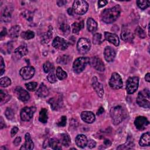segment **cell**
Masks as SVG:
<instances>
[{
	"instance_id": "cell-1",
	"label": "cell",
	"mask_w": 150,
	"mask_h": 150,
	"mask_svg": "<svg viewBox=\"0 0 150 150\" xmlns=\"http://www.w3.org/2000/svg\"><path fill=\"white\" fill-rule=\"evenodd\" d=\"M121 11V7L118 5H116L114 7L108 9H105L101 13V19L106 23H113L119 17Z\"/></svg>"
},
{
	"instance_id": "cell-2",
	"label": "cell",
	"mask_w": 150,
	"mask_h": 150,
	"mask_svg": "<svg viewBox=\"0 0 150 150\" xmlns=\"http://www.w3.org/2000/svg\"><path fill=\"white\" fill-rule=\"evenodd\" d=\"M110 116L112 120V122L117 125L125 118L127 116V111L121 105H117L111 108Z\"/></svg>"
},
{
	"instance_id": "cell-3",
	"label": "cell",
	"mask_w": 150,
	"mask_h": 150,
	"mask_svg": "<svg viewBox=\"0 0 150 150\" xmlns=\"http://www.w3.org/2000/svg\"><path fill=\"white\" fill-rule=\"evenodd\" d=\"M150 92L148 88H145L138 93L137 103L139 106L148 108L150 106Z\"/></svg>"
},
{
	"instance_id": "cell-4",
	"label": "cell",
	"mask_w": 150,
	"mask_h": 150,
	"mask_svg": "<svg viewBox=\"0 0 150 150\" xmlns=\"http://www.w3.org/2000/svg\"><path fill=\"white\" fill-rule=\"evenodd\" d=\"M73 10L74 13L82 15L86 13L88 8V4L85 1L77 0L75 1L73 4Z\"/></svg>"
},
{
	"instance_id": "cell-5",
	"label": "cell",
	"mask_w": 150,
	"mask_h": 150,
	"mask_svg": "<svg viewBox=\"0 0 150 150\" xmlns=\"http://www.w3.org/2000/svg\"><path fill=\"white\" fill-rule=\"evenodd\" d=\"M89 63V59L85 57L77 58L73 64V69L75 73H80L85 69L86 65Z\"/></svg>"
},
{
	"instance_id": "cell-6",
	"label": "cell",
	"mask_w": 150,
	"mask_h": 150,
	"mask_svg": "<svg viewBox=\"0 0 150 150\" xmlns=\"http://www.w3.org/2000/svg\"><path fill=\"white\" fill-rule=\"evenodd\" d=\"M139 84V78L138 77H129L126 83V91L128 94H131L137 91Z\"/></svg>"
},
{
	"instance_id": "cell-7",
	"label": "cell",
	"mask_w": 150,
	"mask_h": 150,
	"mask_svg": "<svg viewBox=\"0 0 150 150\" xmlns=\"http://www.w3.org/2000/svg\"><path fill=\"white\" fill-rule=\"evenodd\" d=\"M90 47L91 43L88 39L81 38L78 40L77 43V49L80 53H86L90 50Z\"/></svg>"
},
{
	"instance_id": "cell-8",
	"label": "cell",
	"mask_w": 150,
	"mask_h": 150,
	"mask_svg": "<svg viewBox=\"0 0 150 150\" xmlns=\"http://www.w3.org/2000/svg\"><path fill=\"white\" fill-rule=\"evenodd\" d=\"M109 86L112 89H120L122 86V81L121 76L117 73H112L109 80Z\"/></svg>"
},
{
	"instance_id": "cell-9",
	"label": "cell",
	"mask_w": 150,
	"mask_h": 150,
	"mask_svg": "<svg viewBox=\"0 0 150 150\" xmlns=\"http://www.w3.org/2000/svg\"><path fill=\"white\" fill-rule=\"evenodd\" d=\"M36 108L34 107H25L21 111V118L22 121H28L33 117Z\"/></svg>"
},
{
	"instance_id": "cell-10",
	"label": "cell",
	"mask_w": 150,
	"mask_h": 150,
	"mask_svg": "<svg viewBox=\"0 0 150 150\" xmlns=\"http://www.w3.org/2000/svg\"><path fill=\"white\" fill-rule=\"evenodd\" d=\"M52 46L57 49L64 50L67 48L69 43L64 39L59 36H56L52 42Z\"/></svg>"
},
{
	"instance_id": "cell-11",
	"label": "cell",
	"mask_w": 150,
	"mask_h": 150,
	"mask_svg": "<svg viewBox=\"0 0 150 150\" xmlns=\"http://www.w3.org/2000/svg\"><path fill=\"white\" fill-rule=\"evenodd\" d=\"M35 72V69L32 66H25L21 69L19 74L23 80H29L31 79Z\"/></svg>"
},
{
	"instance_id": "cell-12",
	"label": "cell",
	"mask_w": 150,
	"mask_h": 150,
	"mask_svg": "<svg viewBox=\"0 0 150 150\" xmlns=\"http://www.w3.org/2000/svg\"><path fill=\"white\" fill-rule=\"evenodd\" d=\"M134 124L138 129L144 130L148 125L149 121L144 116H138L135 119Z\"/></svg>"
},
{
	"instance_id": "cell-13",
	"label": "cell",
	"mask_w": 150,
	"mask_h": 150,
	"mask_svg": "<svg viewBox=\"0 0 150 150\" xmlns=\"http://www.w3.org/2000/svg\"><path fill=\"white\" fill-rule=\"evenodd\" d=\"M89 63L99 71H104L105 70L104 64L100 58L97 57H92L91 59H89Z\"/></svg>"
},
{
	"instance_id": "cell-14",
	"label": "cell",
	"mask_w": 150,
	"mask_h": 150,
	"mask_svg": "<svg viewBox=\"0 0 150 150\" xmlns=\"http://www.w3.org/2000/svg\"><path fill=\"white\" fill-rule=\"evenodd\" d=\"M15 92L18 98L22 101H26L30 98V96L28 92L20 86H18L15 88Z\"/></svg>"
},
{
	"instance_id": "cell-15",
	"label": "cell",
	"mask_w": 150,
	"mask_h": 150,
	"mask_svg": "<svg viewBox=\"0 0 150 150\" xmlns=\"http://www.w3.org/2000/svg\"><path fill=\"white\" fill-rule=\"evenodd\" d=\"M48 103L53 110H59L63 107V100L60 97L51 98Z\"/></svg>"
},
{
	"instance_id": "cell-16",
	"label": "cell",
	"mask_w": 150,
	"mask_h": 150,
	"mask_svg": "<svg viewBox=\"0 0 150 150\" xmlns=\"http://www.w3.org/2000/svg\"><path fill=\"white\" fill-rule=\"evenodd\" d=\"M115 51L112 47L110 46H106L105 47L104 51V58L107 62H111L114 61L115 57Z\"/></svg>"
},
{
	"instance_id": "cell-17",
	"label": "cell",
	"mask_w": 150,
	"mask_h": 150,
	"mask_svg": "<svg viewBox=\"0 0 150 150\" xmlns=\"http://www.w3.org/2000/svg\"><path fill=\"white\" fill-rule=\"evenodd\" d=\"M92 86L97 95L101 98L104 95V88L102 84L98 81L96 77H94L92 79Z\"/></svg>"
},
{
	"instance_id": "cell-18",
	"label": "cell",
	"mask_w": 150,
	"mask_h": 150,
	"mask_svg": "<svg viewBox=\"0 0 150 150\" xmlns=\"http://www.w3.org/2000/svg\"><path fill=\"white\" fill-rule=\"evenodd\" d=\"M28 53V50L26 45H22L18 47L13 52V56L17 59H21L22 57L25 56Z\"/></svg>"
},
{
	"instance_id": "cell-19",
	"label": "cell",
	"mask_w": 150,
	"mask_h": 150,
	"mask_svg": "<svg viewBox=\"0 0 150 150\" xmlns=\"http://www.w3.org/2000/svg\"><path fill=\"white\" fill-rule=\"evenodd\" d=\"M104 37L105 40L109 42L112 43L115 46H118L120 43V40L118 36L113 33H110L108 32H104Z\"/></svg>"
},
{
	"instance_id": "cell-20",
	"label": "cell",
	"mask_w": 150,
	"mask_h": 150,
	"mask_svg": "<svg viewBox=\"0 0 150 150\" xmlns=\"http://www.w3.org/2000/svg\"><path fill=\"white\" fill-rule=\"evenodd\" d=\"M81 118L83 121L86 123L91 124L93 123L95 120V115L91 111H83L81 113Z\"/></svg>"
},
{
	"instance_id": "cell-21",
	"label": "cell",
	"mask_w": 150,
	"mask_h": 150,
	"mask_svg": "<svg viewBox=\"0 0 150 150\" xmlns=\"http://www.w3.org/2000/svg\"><path fill=\"white\" fill-rule=\"evenodd\" d=\"M121 38V39H122L124 41L131 42L134 39V35L128 28L124 27L122 29Z\"/></svg>"
},
{
	"instance_id": "cell-22",
	"label": "cell",
	"mask_w": 150,
	"mask_h": 150,
	"mask_svg": "<svg viewBox=\"0 0 150 150\" xmlns=\"http://www.w3.org/2000/svg\"><path fill=\"white\" fill-rule=\"evenodd\" d=\"M87 139L86 136L83 134L77 135L75 138V142L77 146L84 148L87 144Z\"/></svg>"
},
{
	"instance_id": "cell-23",
	"label": "cell",
	"mask_w": 150,
	"mask_h": 150,
	"mask_svg": "<svg viewBox=\"0 0 150 150\" xmlns=\"http://www.w3.org/2000/svg\"><path fill=\"white\" fill-rule=\"evenodd\" d=\"M25 142L22 145L20 149H33L34 147V144L31 139L29 133L25 134Z\"/></svg>"
},
{
	"instance_id": "cell-24",
	"label": "cell",
	"mask_w": 150,
	"mask_h": 150,
	"mask_svg": "<svg viewBox=\"0 0 150 150\" xmlns=\"http://www.w3.org/2000/svg\"><path fill=\"white\" fill-rule=\"evenodd\" d=\"M12 13V8L11 7H6L3 10L1 14V19L2 21L8 22L11 20Z\"/></svg>"
},
{
	"instance_id": "cell-25",
	"label": "cell",
	"mask_w": 150,
	"mask_h": 150,
	"mask_svg": "<svg viewBox=\"0 0 150 150\" xmlns=\"http://www.w3.org/2000/svg\"><path fill=\"white\" fill-rule=\"evenodd\" d=\"M58 139L62 145L66 147L69 146L71 143V139L69 135L66 133H63L60 134Z\"/></svg>"
},
{
	"instance_id": "cell-26",
	"label": "cell",
	"mask_w": 150,
	"mask_h": 150,
	"mask_svg": "<svg viewBox=\"0 0 150 150\" xmlns=\"http://www.w3.org/2000/svg\"><path fill=\"white\" fill-rule=\"evenodd\" d=\"M139 144L142 146H149L150 145V134L149 132H145L140 138Z\"/></svg>"
},
{
	"instance_id": "cell-27",
	"label": "cell",
	"mask_w": 150,
	"mask_h": 150,
	"mask_svg": "<svg viewBox=\"0 0 150 150\" xmlns=\"http://www.w3.org/2000/svg\"><path fill=\"white\" fill-rule=\"evenodd\" d=\"M36 94L38 96L40 97H45L49 94V90L47 87L43 83H42L39 88L37 90Z\"/></svg>"
},
{
	"instance_id": "cell-28",
	"label": "cell",
	"mask_w": 150,
	"mask_h": 150,
	"mask_svg": "<svg viewBox=\"0 0 150 150\" xmlns=\"http://www.w3.org/2000/svg\"><path fill=\"white\" fill-rule=\"evenodd\" d=\"M87 28L89 32H94L97 29V22L91 18H89L87 21Z\"/></svg>"
},
{
	"instance_id": "cell-29",
	"label": "cell",
	"mask_w": 150,
	"mask_h": 150,
	"mask_svg": "<svg viewBox=\"0 0 150 150\" xmlns=\"http://www.w3.org/2000/svg\"><path fill=\"white\" fill-rule=\"evenodd\" d=\"M53 36V28L52 26H50L49 27V29L47 32L45 33L43 36L42 37V42L43 43H47L51 40Z\"/></svg>"
},
{
	"instance_id": "cell-30",
	"label": "cell",
	"mask_w": 150,
	"mask_h": 150,
	"mask_svg": "<svg viewBox=\"0 0 150 150\" xmlns=\"http://www.w3.org/2000/svg\"><path fill=\"white\" fill-rule=\"evenodd\" d=\"M21 27L19 25H15L11 27L9 30V35L12 38H16L19 36Z\"/></svg>"
},
{
	"instance_id": "cell-31",
	"label": "cell",
	"mask_w": 150,
	"mask_h": 150,
	"mask_svg": "<svg viewBox=\"0 0 150 150\" xmlns=\"http://www.w3.org/2000/svg\"><path fill=\"white\" fill-rule=\"evenodd\" d=\"M83 27H84V22L83 21L79 22H74L71 25L73 33L74 34H78L80 30L82 29Z\"/></svg>"
},
{
	"instance_id": "cell-32",
	"label": "cell",
	"mask_w": 150,
	"mask_h": 150,
	"mask_svg": "<svg viewBox=\"0 0 150 150\" xmlns=\"http://www.w3.org/2000/svg\"><path fill=\"white\" fill-rule=\"evenodd\" d=\"M49 145L53 149H61L62 146L61 144L57 138H52L49 139Z\"/></svg>"
},
{
	"instance_id": "cell-33",
	"label": "cell",
	"mask_w": 150,
	"mask_h": 150,
	"mask_svg": "<svg viewBox=\"0 0 150 150\" xmlns=\"http://www.w3.org/2000/svg\"><path fill=\"white\" fill-rule=\"evenodd\" d=\"M48 120V115H47V111L45 108L41 109L39 112V120L42 123H46Z\"/></svg>"
},
{
	"instance_id": "cell-34",
	"label": "cell",
	"mask_w": 150,
	"mask_h": 150,
	"mask_svg": "<svg viewBox=\"0 0 150 150\" xmlns=\"http://www.w3.org/2000/svg\"><path fill=\"white\" fill-rule=\"evenodd\" d=\"M134 146V143L131 139H129L128 137L127 139V142L117 147L118 149H132Z\"/></svg>"
},
{
	"instance_id": "cell-35",
	"label": "cell",
	"mask_w": 150,
	"mask_h": 150,
	"mask_svg": "<svg viewBox=\"0 0 150 150\" xmlns=\"http://www.w3.org/2000/svg\"><path fill=\"white\" fill-rule=\"evenodd\" d=\"M11 96L8 94L6 91L1 90V93H0V98H1V105L3 104L6 103L8 102L10 99H11Z\"/></svg>"
},
{
	"instance_id": "cell-36",
	"label": "cell",
	"mask_w": 150,
	"mask_h": 150,
	"mask_svg": "<svg viewBox=\"0 0 150 150\" xmlns=\"http://www.w3.org/2000/svg\"><path fill=\"white\" fill-rule=\"evenodd\" d=\"M59 29L64 35H68L70 32V28L69 25L65 22H62L60 23Z\"/></svg>"
},
{
	"instance_id": "cell-37",
	"label": "cell",
	"mask_w": 150,
	"mask_h": 150,
	"mask_svg": "<svg viewBox=\"0 0 150 150\" xmlns=\"http://www.w3.org/2000/svg\"><path fill=\"white\" fill-rule=\"evenodd\" d=\"M21 37L25 40H29L35 37V33L30 30L22 32L21 34Z\"/></svg>"
},
{
	"instance_id": "cell-38",
	"label": "cell",
	"mask_w": 150,
	"mask_h": 150,
	"mask_svg": "<svg viewBox=\"0 0 150 150\" xmlns=\"http://www.w3.org/2000/svg\"><path fill=\"white\" fill-rule=\"evenodd\" d=\"M56 76L59 79V80H63L64 79H66L67 77V73L66 71H64L60 67H58L56 69Z\"/></svg>"
},
{
	"instance_id": "cell-39",
	"label": "cell",
	"mask_w": 150,
	"mask_h": 150,
	"mask_svg": "<svg viewBox=\"0 0 150 150\" xmlns=\"http://www.w3.org/2000/svg\"><path fill=\"white\" fill-rule=\"evenodd\" d=\"M137 4L138 5V6L144 10L146 8H148L150 5V1H142V0H139V1H137Z\"/></svg>"
},
{
	"instance_id": "cell-40",
	"label": "cell",
	"mask_w": 150,
	"mask_h": 150,
	"mask_svg": "<svg viewBox=\"0 0 150 150\" xmlns=\"http://www.w3.org/2000/svg\"><path fill=\"white\" fill-rule=\"evenodd\" d=\"M43 69L45 73H50L53 71L54 66L49 61H46L43 65Z\"/></svg>"
},
{
	"instance_id": "cell-41",
	"label": "cell",
	"mask_w": 150,
	"mask_h": 150,
	"mask_svg": "<svg viewBox=\"0 0 150 150\" xmlns=\"http://www.w3.org/2000/svg\"><path fill=\"white\" fill-rule=\"evenodd\" d=\"M11 84V80L8 77H2L0 80V84L2 87H6L10 86Z\"/></svg>"
},
{
	"instance_id": "cell-42",
	"label": "cell",
	"mask_w": 150,
	"mask_h": 150,
	"mask_svg": "<svg viewBox=\"0 0 150 150\" xmlns=\"http://www.w3.org/2000/svg\"><path fill=\"white\" fill-rule=\"evenodd\" d=\"M21 15H22V16H23L25 19H26V20L28 21H32V19H33V13H32L30 11H28V10L24 11L23 12H22Z\"/></svg>"
},
{
	"instance_id": "cell-43",
	"label": "cell",
	"mask_w": 150,
	"mask_h": 150,
	"mask_svg": "<svg viewBox=\"0 0 150 150\" xmlns=\"http://www.w3.org/2000/svg\"><path fill=\"white\" fill-rule=\"evenodd\" d=\"M69 57L68 56L66 55H63L62 56H59L57 59V63H59V64H67L69 62Z\"/></svg>"
},
{
	"instance_id": "cell-44",
	"label": "cell",
	"mask_w": 150,
	"mask_h": 150,
	"mask_svg": "<svg viewBox=\"0 0 150 150\" xmlns=\"http://www.w3.org/2000/svg\"><path fill=\"white\" fill-rule=\"evenodd\" d=\"M5 115L7 119L11 120L14 117V112L13 110L11 108H7L5 111Z\"/></svg>"
},
{
	"instance_id": "cell-45",
	"label": "cell",
	"mask_w": 150,
	"mask_h": 150,
	"mask_svg": "<svg viewBox=\"0 0 150 150\" xmlns=\"http://www.w3.org/2000/svg\"><path fill=\"white\" fill-rule=\"evenodd\" d=\"M135 33L140 38L142 39H144L146 37V33L145 31L140 27L138 26L136 29H135Z\"/></svg>"
},
{
	"instance_id": "cell-46",
	"label": "cell",
	"mask_w": 150,
	"mask_h": 150,
	"mask_svg": "<svg viewBox=\"0 0 150 150\" xmlns=\"http://www.w3.org/2000/svg\"><path fill=\"white\" fill-rule=\"evenodd\" d=\"M37 86H38V83L36 82H34V81L29 82L28 83L25 84V86H26V88L30 91H34L36 89V88L37 87Z\"/></svg>"
},
{
	"instance_id": "cell-47",
	"label": "cell",
	"mask_w": 150,
	"mask_h": 150,
	"mask_svg": "<svg viewBox=\"0 0 150 150\" xmlns=\"http://www.w3.org/2000/svg\"><path fill=\"white\" fill-rule=\"evenodd\" d=\"M47 79L48 80V81L50 83H54L55 82H56L57 79H56V76L55 75V74L53 73V71H50L49 74L47 76Z\"/></svg>"
},
{
	"instance_id": "cell-48",
	"label": "cell",
	"mask_w": 150,
	"mask_h": 150,
	"mask_svg": "<svg viewBox=\"0 0 150 150\" xmlns=\"http://www.w3.org/2000/svg\"><path fill=\"white\" fill-rule=\"evenodd\" d=\"M102 42L101 35L100 33H96L93 36V43L96 45H99Z\"/></svg>"
},
{
	"instance_id": "cell-49",
	"label": "cell",
	"mask_w": 150,
	"mask_h": 150,
	"mask_svg": "<svg viewBox=\"0 0 150 150\" xmlns=\"http://www.w3.org/2000/svg\"><path fill=\"white\" fill-rule=\"evenodd\" d=\"M66 121H67V118L66 116H62L59 121L57 122V124L59 127H64L66 124Z\"/></svg>"
},
{
	"instance_id": "cell-50",
	"label": "cell",
	"mask_w": 150,
	"mask_h": 150,
	"mask_svg": "<svg viewBox=\"0 0 150 150\" xmlns=\"http://www.w3.org/2000/svg\"><path fill=\"white\" fill-rule=\"evenodd\" d=\"M1 59V66H0V75L2 76L5 72V63L2 56L0 57Z\"/></svg>"
},
{
	"instance_id": "cell-51",
	"label": "cell",
	"mask_w": 150,
	"mask_h": 150,
	"mask_svg": "<svg viewBox=\"0 0 150 150\" xmlns=\"http://www.w3.org/2000/svg\"><path fill=\"white\" fill-rule=\"evenodd\" d=\"M87 145H88V147L89 148H93L96 146V142L93 140V139H90L87 141Z\"/></svg>"
},
{
	"instance_id": "cell-52",
	"label": "cell",
	"mask_w": 150,
	"mask_h": 150,
	"mask_svg": "<svg viewBox=\"0 0 150 150\" xmlns=\"http://www.w3.org/2000/svg\"><path fill=\"white\" fill-rule=\"evenodd\" d=\"M19 129L17 127H14L12 128L11 131V137H13V136L15 135V134L18 132Z\"/></svg>"
},
{
	"instance_id": "cell-53",
	"label": "cell",
	"mask_w": 150,
	"mask_h": 150,
	"mask_svg": "<svg viewBox=\"0 0 150 150\" xmlns=\"http://www.w3.org/2000/svg\"><path fill=\"white\" fill-rule=\"evenodd\" d=\"M108 4L107 1H98V8H101L104 6L105 5Z\"/></svg>"
},
{
	"instance_id": "cell-54",
	"label": "cell",
	"mask_w": 150,
	"mask_h": 150,
	"mask_svg": "<svg viewBox=\"0 0 150 150\" xmlns=\"http://www.w3.org/2000/svg\"><path fill=\"white\" fill-rule=\"evenodd\" d=\"M21 141V138L20 137H17L13 141V144L15 145V146H18L20 142Z\"/></svg>"
},
{
	"instance_id": "cell-55",
	"label": "cell",
	"mask_w": 150,
	"mask_h": 150,
	"mask_svg": "<svg viewBox=\"0 0 150 150\" xmlns=\"http://www.w3.org/2000/svg\"><path fill=\"white\" fill-rule=\"evenodd\" d=\"M7 34V31H6V29L5 28H3V29L2 30V31L0 33V36L1 38H2L3 37L5 36Z\"/></svg>"
},
{
	"instance_id": "cell-56",
	"label": "cell",
	"mask_w": 150,
	"mask_h": 150,
	"mask_svg": "<svg viewBox=\"0 0 150 150\" xmlns=\"http://www.w3.org/2000/svg\"><path fill=\"white\" fill-rule=\"evenodd\" d=\"M67 3V1H57V4L59 6H62L64 5H66Z\"/></svg>"
},
{
	"instance_id": "cell-57",
	"label": "cell",
	"mask_w": 150,
	"mask_h": 150,
	"mask_svg": "<svg viewBox=\"0 0 150 150\" xmlns=\"http://www.w3.org/2000/svg\"><path fill=\"white\" fill-rule=\"evenodd\" d=\"M104 108H103V107H100L99 108V109L98 110V111H97V115H101V114H103V113L104 112Z\"/></svg>"
},
{
	"instance_id": "cell-58",
	"label": "cell",
	"mask_w": 150,
	"mask_h": 150,
	"mask_svg": "<svg viewBox=\"0 0 150 150\" xmlns=\"http://www.w3.org/2000/svg\"><path fill=\"white\" fill-rule=\"evenodd\" d=\"M104 144L105 146H110L111 144V142L108 139H105L104 141Z\"/></svg>"
},
{
	"instance_id": "cell-59",
	"label": "cell",
	"mask_w": 150,
	"mask_h": 150,
	"mask_svg": "<svg viewBox=\"0 0 150 150\" xmlns=\"http://www.w3.org/2000/svg\"><path fill=\"white\" fill-rule=\"evenodd\" d=\"M0 127H1V129H2L3 128L5 127V124L4 122V120L2 118V117H1V120H0Z\"/></svg>"
},
{
	"instance_id": "cell-60",
	"label": "cell",
	"mask_w": 150,
	"mask_h": 150,
	"mask_svg": "<svg viewBox=\"0 0 150 150\" xmlns=\"http://www.w3.org/2000/svg\"><path fill=\"white\" fill-rule=\"evenodd\" d=\"M149 76H150V73H148L146 74L145 76V80L147 81V82H149L150 81V77H149Z\"/></svg>"
},
{
	"instance_id": "cell-61",
	"label": "cell",
	"mask_w": 150,
	"mask_h": 150,
	"mask_svg": "<svg viewBox=\"0 0 150 150\" xmlns=\"http://www.w3.org/2000/svg\"><path fill=\"white\" fill-rule=\"evenodd\" d=\"M67 13H68L70 15H73V13H74V11H73V8H69L67 9Z\"/></svg>"
}]
</instances>
